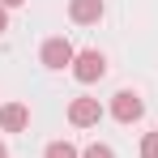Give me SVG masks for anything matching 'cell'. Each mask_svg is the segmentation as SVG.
Returning a JSON list of instances; mask_svg holds the SVG:
<instances>
[{
    "instance_id": "1",
    "label": "cell",
    "mask_w": 158,
    "mask_h": 158,
    "mask_svg": "<svg viewBox=\"0 0 158 158\" xmlns=\"http://www.w3.org/2000/svg\"><path fill=\"white\" fill-rule=\"evenodd\" d=\"M107 73V56L94 52V47H85V52H77V60H73V77L81 81V85H90V81H98Z\"/></svg>"
},
{
    "instance_id": "5",
    "label": "cell",
    "mask_w": 158,
    "mask_h": 158,
    "mask_svg": "<svg viewBox=\"0 0 158 158\" xmlns=\"http://www.w3.org/2000/svg\"><path fill=\"white\" fill-rule=\"evenodd\" d=\"M69 17H73L77 26L98 22V17H103V0H69Z\"/></svg>"
},
{
    "instance_id": "3",
    "label": "cell",
    "mask_w": 158,
    "mask_h": 158,
    "mask_svg": "<svg viewBox=\"0 0 158 158\" xmlns=\"http://www.w3.org/2000/svg\"><path fill=\"white\" fill-rule=\"evenodd\" d=\"M141 111H145V103H141L132 90H120V94L111 98V115H115L120 124H132V120H141Z\"/></svg>"
},
{
    "instance_id": "8",
    "label": "cell",
    "mask_w": 158,
    "mask_h": 158,
    "mask_svg": "<svg viewBox=\"0 0 158 158\" xmlns=\"http://www.w3.org/2000/svg\"><path fill=\"white\" fill-rule=\"evenodd\" d=\"M141 158H158V132H145L141 137Z\"/></svg>"
},
{
    "instance_id": "11",
    "label": "cell",
    "mask_w": 158,
    "mask_h": 158,
    "mask_svg": "<svg viewBox=\"0 0 158 158\" xmlns=\"http://www.w3.org/2000/svg\"><path fill=\"white\" fill-rule=\"evenodd\" d=\"M0 4H26V0H0Z\"/></svg>"
},
{
    "instance_id": "10",
    "label": "cell",
    "mask_w": 158,
    "mask_h": 158,
    "mask_svg": "<svg viewBox=\"0 0 158 158\" xmlns=\"http://www.w3.org/2000/svg\"><path fill=\"white\" fill-rule=\"evenodd\" d=\"M9 30V13H4V4H0V34Z\"/></svg>"
},
{
    "instance_id": "9",
    "label": "cell",
    "mask_w": 158,
    "mask_h": 158,
    "mask_svg": "<svg viewBox=\"0 0 158 158\" xmlns=\"http://www.w3.org/2000/svg\"><path fill=\"white\" fill-rule=\"evenodd\" d=\"M81 158H115V154H111V145H98V141H94V145H90Z\"/></svg>"
},
{
    "instance_id": "2",
    "label": "cell",
    "mask_w": 158,
    "mask_h": 158,
    "mask_svg": "<svg viewBox=\"0 0 158 158\" xmlns=\"http://www.w3.org/2000/svg\"><path fill=\"white\" fill-rule=\"evenodd\" d=\"M39 56H43V64H47V69H64V64H73V60H77V52H73V43H69V39H47Z\"/></svg>"
},
{
    "instance_id": "6",
    "label": "cell",
    "mask_w": 158,
    "mask_h": 158,
    "mask_svg": "<svg viewBox=\"0 0 158 158\" xmlns=\"http://www.w3.org/2000/svg\"><path fill=\"white\" fill-rule=\"evenodd\" d=\"M26 124H30V111L22 103H4V107H0V128H4V132H22Z\"/></svg>"
},
{
    "instance_id": "12",
    "label": "cell",
    "mask_w": 158,
    "mask_h": 158,
    "mask_svg": "<svg viewBox=\"0 0 158 158\" xmlns=\"http://www.w3.org/2000/svg\"><path fill=\"white\" fill-rule=\"evenodd\" d=\"M0 158H9V150H4V145H0Z\"/></svg>"
},
{
    "instance_id": "7",
    "label": "cell",
    "mask_w": 158,
    "mask_h": 158,
    "mask_svg": "<svg viewBox=\"0 0 158 158\" xmlns=\"http://www.w3.org/2000/svg\"><path fill=\"white\" fill-rule=\"evenodd\" d=\"M43 158H81L77 150H73V145H69V141H52V145H47V154Z\"/></svg>"
},
{
    "instance_id": "4",
    "label": "cell",
    "mask_w": 158,
    "mask_h": 158,
    "mask_svg": "<svg viewBox=\"0 0 158 158\" xmlns=\"http://www.w3.org/2000/svg\"><path fill=\"white\" fill-rule=\"evenodd\" d=\"M69 120H73L77 128L98 124V120H103V107H98V98H73V103H69Z\"/></svg>"
}]
</instances>
